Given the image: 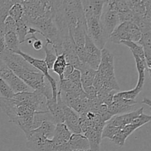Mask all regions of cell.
Returning a JSON list of instances; mask_svg holds the SVG:
<instances>
[{"mask_svg":"<svg viewBox=\"0 0 151 151\" xmlns=\"http://www.w3.org/2000/svg\"><path fill=\"white\" fill-rule=\"evenodd\" d=\"M93 86L97 89V97L120 90L115 75L114 55L106 48L101 50V60L96 70Z\"/></svg>","mask_w":151,"mask_h":151,"instance_id":"6da1fadb","label":"cell"},{"mask_svg":"<svg viewBox=\"0 0 151 151\" xmlns=\"http://www.w3.org/2000/svg\"><path fill=\"white\" fill-rule=\"evenodd\" d=\"M0 109L8 116L10 122L16 124L24 131L25 136L32 131L34 115L37 112L33 107L13 98L0 96Z\"/></svg>","mask_w":151,"mask_h":151,"instance_id":"7a4b0ae2","label":"cell"},{"mask_svg":"<svg viewBox=\"0 0 151 151\" xmlns=\"http://www.w3.org/2000/svg\"><path fill=\"white\" fill-rule=\"evenodd\" d=\"M55 124L45 120L37 128L32 130L27 137V147L31 151H44V145L48 139L52 138Z\"/></svg>","mask_w":151,"mask_h":151,"instance_id":"3957f363","label":"cell"},{"mask_svg":"<svg viewBox=\"0 0 151 151\" xmlns=\"http://www.w3.org/2000/svg\"><path fill=\"white\" fill-rule=\"evenodd\" d=\"M144 112V108H140L136 111L114 116L105 125L102 133V139L108 138L110 140L113 139L125 125L131 123L134 119Z\"/></svg>","mask_w":151,"mask_h":151,"instance_id":"277c9868","label":"cell"},{"mask_svg":"<svg viewBox=\"0 0 151 151\" xmlns=\"http://www.w3.org/2000/svg\"><path fill=\"white\" fill-rule=\"evenodd\" d=\"M142 32L137 25L133 22H125L119 24L109 36V40L114 44H121L128 41L137 43L140 40Z\"/></svg>","mask_w":151,"mask_h":151,"instance_id":"5b68a950","label":"cell"},{"mask_svg":"<svg viewBox=\"0 0 151 151\" xmlns=\"http://www.w3.org/2000/svg\"><path fill=\"white\" fill-rule=\"evenodd\" d=\"M16 54L22 56L28 63H29L31 66H33L35 69H36L37 70L39 71L40 72H41V73L44 75V77L48 80L52 90V99L53 100H55V101H56V100H57L58 92L57 81H56L55 80V78H53L50 75V73H49L48 67H47L44 60L35 58L27 54V53L22 52V50H19Z\"/></svg>","mask_w":151,"mask_h":151,"instance_id":"8992f818","label":"cell"},{"mask_svg":"<svg viewBox=\"0 0 151 151\" xmlns=\"http://www.w3.org/2000/svg\"><path fill=\"white\" fill-rule=\"evenodd\" d=\"M151 119V116L150 115L145 114L143 112L139 116H137L136 119L133 120L131 123L128 124V125H125L116 136L113 137L111 141L113 142L115 145L119 146V147H122L125 145V141H126L127 138L131 135L132 133L137 129L139 128L140 127L143 126L145 124L148 123Z\"/></svg>","mask_w":151,"mask_h":151,"instance_id":"52a82bcc","label":"cell"},{"mask_svg":"<svg viewBox=\"0 0 151 151\" xmlns=\"http://www.w3.org/2000/svg\"><path fill=\"white\" fill-rule=\"evenodd\" d=\"M13 99L29 105L33 107L37 112L48 111L47 109V98L40 91H22L16 93Z\"/></svg>","mask_w":151,"mask_h":151,"instance_id":"ba28073f","label":"cell"},{"mask_svg":"<svg viewBox=\"0 0 151 151\" xmlns=\"http://www.w3.org/2000/svg\"><path fill=\"white\" fill-rule=\"evenodd\" d=\"M80 60L94 70H97L100 63L101 50L94 44L88 34H86L85 37L83 55Z\"/></svg>","mask_w":151,"mask_h":151,"instance_id":"9c48e42d","label":"cell"},{"mask_svg":"<svg viewBox=\"0 0 151 151\" xmlns=\"http://www.w3.org/2000/svg\"><path fill=\"white\" fill-rule=\"evenodd\" d=\"M0 78L11 88L15 94L22 91H29V87L1 60H0Z\"/></svg>","mask_w":151,"mask_h":151,"instance_id":"30bf717a","label":"cell"},{"mask_svg":"<svg viewBox=\"0 0 151 151\" xmlns=\"http://www.w3.org/2000/svg\"><path fill=\"white\" fill-rule=\"evenodd\" d=\"M119 24L120 21L118 13L109 6L104 4L103 13L100 17V26L103 35L107 41L112 32Z\"/></svg>","mask_w":151,"mask_h":151,"instance_id":"8fae6325","label":"cell"},{"mask_svg":"<svg viewBox=\"0 0 151 151\" xmlns=\"http://www.w3.org/2000/svg\"><path fill=\"white\" fill-rule=\"evenodd\" d=\"M137 104V102L136 100L123 99L115 94L113 98V103L111 106H108V112L111 116L129 113L132 111L133 108Z\"/></svg>","mask_w":151,"mask_h":151,"instance_id":"7c38bea8","label":"cell"},{"mask_svg":"<svg viewBox=\"0 0 151 151\" xmlns=\"http://www.w3.org/2000/svg\"><path fill=\"white\" fill-rule=\"evenodd\" d=\"M81 3L86 19L90 18L100 19L104 7V0H81Z\"/></svg>","mask_w":151,"mask_h":151,"instance_id":"4fadbf2b","label":"cell"},{"mask_svg":"<svg viewBox=\"0 0 151 151\" xmlns=\"http://www.w3.org/2000/svg\"><path fill=\"white\" fill-rule=\"evenodd\" d=\"M64 122L68 129L72 134H81V130L80 128L79 115L71 108L64 105Z\"/></svg>","mask_w":151,"mask_h":151,"instance_id":"5bb4252c","label":"cell"},{"mask_svg":"<svg viewBox=\"0 0 151 151\" xmlns=\"http://www.w3.org/2000/svg\"><path fill=\"white\" fill-rule=\"evenodd\" d=\"M16 32L18 36V38H19L20 44H23V43L26 41L27 38V35H35V33H38V31L35 28L29 26L23 20V19H21L20 20L17 21V22H16Z\"/></svg>","mask_w":151,"mask_h":151,"instance_id":"9a60e30c","label":"cell"},{"mask_svg":"<svg viewBox=\"0 0 151 151\" xmlns=\"http://www.w3.org/2000/svg\"><path fill=\"white\" fill-rule=\"evenodd\" d=\"M142 47L145 58V62L147 64V72L150 75L151 72V31L150 32L142 33L141 38L137 42Z\"/></svg>","mask_w":151,"mask_h":151,"instance_id":"2e32d148","label":"cell"},{"mask_svg":"<svg viewBox=\"0 0 151 151\" xmlns=\"http://www.w3.org/2000/svg\"><path fill=\"white\" fill-rule=\"evenodd\" d=\"M68 144L71 151L89 149L88 140L82 134H72Z\"/></svg>","mask_w":151,"mask_h":151,"instance_id":"e0dca14e","label":"cell"},{"mask_svg":"<svg viewBox=\"0 0 151 151\" xmlns=\"http://www.w3.org/2000/svg\"><path fill=\"white\" fill-rule=\"evenodd\" d=\"M80 72H81V82L83 88L93 86L96 70L91 69L86 64L82 69L80 70Z\"/></svg>","mask_w":151,"mask_h":151,"instance_id":"ac0fdd59","label":"cell"},{"mask_svg":"<svg viewBox=\"0 0 151 151\" xmlns=\"http://www.w3.org/2000/svg\"><path fill=\"white\" fill-rule=\"evenodd\" d=\"M4 41H5L7 48L13 53H17L20 48V43L16 32H7L4 33Z\"/></svg>","mask_w":151,"mask_h":151,"instance_id":"d6986e66","label":"cell"},{"mask_svg":"<svg viewBox=\"0 0 151 151\" xmlns=\"http://www.w3.org/2000/svg\"><path fill=\"white\" fill-rule=\"evenodd\" d=\"M66 64H67V62H66L64 55L61 54L57 55L56 60L55 61L54 64H53L52 69L55 73H56L58 75L60 81H61V80L64 78V77H63V71H64Z\"/></svg>","mask_w":151,"mask_h":151,"instance_id":"ffe728a7","label":"cell"},{"mask_svg":"<svg viewBox=\"0 0 151 151\" xmlns=\"http://www.w3.org/2000/svg\"><path fill=\"white\" fill-rule=\"evenodd\" d=\"M43 47H44V52H45L46 55L44 61H45L46 64H47V67H48V69H52L53 64H54L55 61L56 60V58H57L54 49L52 47L51 44H50V43L47 41H46L45 45Z\"/></svg>","mask_w":151,"mask_h":151,"instance_id":"44dd1931","label":"cell"},{"mask_svg":"<svg viewBox=\"0 0 151 151\" xmlns=\"http://www.w3.org/2000/svg\"><path fill=\"white\" fill-rule=\"evenodd\" d=\"M121 44H123L126 47H128L130 49V50L132 52L133 56H137L139 58L142 59V60H145V53L144 50H143L142 47L138 44L137 43L132 42V41H124L121 42Z\"/></svg>","mask_w":151,"mask_h":151,"instance_id":"7402d4cb","label":"cell"},{"mask_svg":"<svg viewBox=\"0 0 151 151\" xmlns=\"http://www.w3.org/2000/svg\"><path fill=\"white\" fill-rule=\"evenodd\" d=\"M24 14V7L21 3H16L10 7L8 12V16H10L15 22L22 19Z\"/></svg>","mask_w":151,"mask_h":151,"instance_id":"603a6c76","label":"cell"},{"mask_svg":"<svg viewBox=\"0 0 151 151\" xmlns=\"http://www.w3.org/2000/svg\"><path fill=\"white\" fill-rule=\"evenodd\" d=\"M141 91V89H139V88H138L137 87L135 86V88H133V89L131 90H129V91H118V92L116 93V95L122 97V98L123 99H126V100H135L137 95H138Z\"/></svg>","mask_w":151,"mask_h":151,"instance_id":"cb8c5ba5","label":"cell"},{"mask_svg":"<svg viewBox=\"0 0 151 151\" xmlns=\"http://www.w3.org/2000/svg\"><path fill=\"white\" fill-rule=\"evenodd\" d=\"M0 94L1 97L8 99L13 98L15 94L11 88L1 78H0Z\"/></svg>","mask_w":151,"mask_h":151,"instance_id":"d4e9b609","label":"cell"},{"mask_svg":"<svg viewBox=\"0 0 151 151\" xmlns=\"http://www.w3.org/2000/svg\"><path fill=\"white\" fill-rule=\"evenodd\" d=\"M4 33L7 32H16V23L14 19H12L10 16H7L4 22Z\"/></svg>","mask_w":151,"mask_h":151,"instance_id":"484cf974","label":"cell"},{"mask_svg":"<svg viewBox=\"0 0 151 151\" xmlns=\"http://www.w3.org/2000/svg\"><path fill=\"white\" fill-rule=\"evenodd\" d=\"M26 41H27V43L29 44H31L32 48L35 50H36V51H39L44 47L42 41L40 39H38V38H35V35H32V38L31 37L30 38H27Z\"/></svg>","mask_w":151,"mask_h":151,"instance_id":"4316f807","label":"cell"},{"mask_svg":"<svg viewBox=\"0 0 151 151\" xmlns=\"http://www.w3.org/2000/svg\"><path fill=\"white\" fill-rule=\"evenodd\" d=\"M67 78V79L69 80L71 82L76 84V85L82 86L81 85V72H80V71L78 70V69H75L70 75H68L67 77H66V78Z\"/></svg>","mask_w":151,"mask_h":151,"instance_id":"83f0119b","label":"cell"},{"mask_svg":"<svg viewBox=\"0 0 151 151\" xmlns=\"http://www.w3.org/2000/svg\"><path fill=\"white\" fill-rule=\"evenodd\" d=\"M84 93L86 94V97L88 100H94L97 97V89L94 88V86H90L86 87L83 88Z\"/></svg>","mask_w":151,"mask_h":151,"instance_id":"f1b7e54d","label":"cell"},{"mask_svg":"<svg viewBox=\"0 0 151 151\" xmlns=\"http://www.w3.org/2000/svg\"><path fill=\"white\" fill-rule=\"evenodd\" d=\"M29 2L32 3L34 4L40 6V7L45 8L47 10H52L51 6H50V0H27Z\"/></svg>","mask_w":151,"mask_h":151,"instance_id":"f546056e","label":"cell"},{"mask_svg":"<svg viewBox=\"0 0 151 151\" xmlns=\"http://www.w3.org/2000/svg\"><path fill=\"white\" fill-rule=\"evenodd\" d=\"M75 69L74 68V66H72V65L69 64V63H67L66 66V67H65L64 71H63V77H64V78L67 77L68 75H70V74L72 73L74 70H75Z\"/></svg>","mask_w":151,"mask_h":151,"instance_id":"4dcf8cb0","label":"cell"},{"mask_svg":"<svg viewBox=\"0 0 151 151\" xmlns=\"http://www.w3.org/2000/svg\"><path fill=\"white\" fill-rule=\"evenodd\" d=\"M4 35H0V55L7 50L5 41H4Z\"/></svg>","mask_w":151,"mask_h":151,"instance_id":"1f68e13d","label":"cell"},{"mask_svg":"<svg viewBox=\"0 0 151 151\" xmlns=\"http://www.w3.org/2000/svg\"><path fill=\"white\" fill-rule=\"evenodd\" d=\"M142 103H145V104H147V106H149V107H150V105H151V101L150 99L148 98H145L144 100H143L142 101Z\"/></svg>","mask_w":151,"mask_h":151,"instance_id":"d6a6232c","label":"cell"},{"mask_svg":"<svg viewBox=\"0 0 151 151\" xmlns=\"http://www.w3.org/2000/svg\"><path fill=\"white\" fill-rule=\"evenodd\" d=\"M116 0H104V2L106 5H111L113 4Z\"/></svg>","mask_w":151,"mask_h":151,"instance_id":"836d02e7","label":"cell"},{"mask_svg":"<svg viewBox=\"0 0 151 151\" xmlns=\"http://www.w3.org/2000/svg\"><path fill=\"white\" fill-rule=\"evenodd\" d=\"M72 151H91V150H90V149H86V150H75Z\"/></svg>","mask_w":151,"mask_h":151,"instance_id":"e575fe53","label":"cell"},{"mask_svg":"<svg viewBox=\"0 0 151 151\" xmlns=\"http://www.w3.org/2000/svg\"><path fill=\"white\" fill-rule=\"evenodd\" d=\"M27 0H20V2H21V4H22V3H24V1H26Z\"/></svg>","mask_w":151,"mask_h":151,"instance_id":"d590c367","label":"cell"},{"mask_svg":"<svg viewBox=\"0 0 151 151\" xmlns=\"http://www.w3.org/2000/svg\"><path fill=\"white\" fill-rule=\"evenodd\" d=\"M16 2H17V3H21L20 0H16Z\"/></svg>","mask_w":151,"mask_h":151,"instance_id":"8d00e7d4","label":"cell"},{"mask_svg":"<svg viewBox=\"0 0 151 151\" xmlns=\"http://www.w3.org/2000/svg\"><path fill=\"white\" fill-rule=\"evenodd\" d=\"M7 151H12V150H8Z\"/></svg>","mask_w":151,"mask_h":151,"instance_id":"74e56055","label":"cell"}]
</instances>
